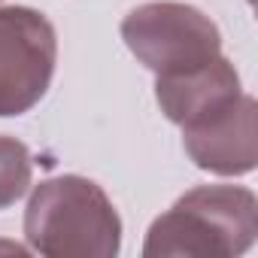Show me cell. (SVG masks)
Wrapping results in <instances>:
<instances>
[{"instance_id": "obj_2", "label": "cell", "mask_w": 258, "mask_h": 258, "mask_svg": "<svg viewBox=\"0 0 258 258\" xmlns=\"http://www.w3.org/2000/svg\"><path fill=\"white\" fill-rule=\"evenodd\" d=\"M258 234V201L243 185H198L182 195L146 234L143 255H243Z\"/></svg>"}, {"instance_id": "obj_8", "label": "cell", "mask_w": 258, "mask_h": 258, "mask_svg": "<svg viewBox=\"0 0 258 258\" xmlns=\"http://www.w3.org/2000/svg\"><path fill=\"white\" fill-rule=\"evenodd\" d=\"M13 252L25 255L28 249H25V246H19V243H13V240H0V255H13Z\"/></svg>"}, {"instance_id": "obj_3", "label": "cell", "mask_w": 258, "mask_h": 258, "mask_svg": "<svg viewBox=\"0 0 258 258\" xmlns=\"http://www.w3.org/2000/svg\"><path fill=\"white\" fill-rule=\"evenodd\" d=\"M121 40L155 76L185 73L222 55L216 22L179 0H152L131 10L121 22Z\"/></svg>"}, {"instance_id": "obj_5", "label": "cell", "mask_w": 258, "mask_h": 258, "mask_svg": "<svg viewBox=\"0 0 258 258\" xmlns=\"http://www.w3.org/2000/svg\"><path fill=\"white\" fill-rule=\"evenodd\" d=\"M188 158L219 176H243L258 164V106L255 97L240 94L225 109L182 127Z\"/></svg>"}, {"instance_id": "obj_4", "label": "cell", "mask_w": 258, "mask_h": 258, "mask_svg": "<svg viewBox=\"0 0 258 258\" xmlns=\"http://www.w3.org/2000/svg\"><path fill=\"white\" fill-rule=\"evenodd\" d=\"M58 34L28 7H0V115L34 109L55 76Z\"/></svg>"}, {"instance_id": "obj_1", "label": "cell", "mask_w": 258, "mask_h": 258, "mask_svg": "<svg viewBox=\"0 0 258 258\" xmlns=\"http://www.w3.org/2000/svg\"><path fill=\"white\" fill-rule=\"evenodd\" d=\"M25 237L49 258H109L121 246V219L97 182L67 173L34 188Z\"/></svg>"}, {"instance_id": "obj_9", "label": "cell", "mask_w": 258, "mask_h": 258, "mask_svg": "<svg viewBox=\"0 0 258 258\" xmlns=\"http://www.w3.org/2000/svg\"><path fill=\"white\" fill-rule=\"evenodd\" d=\"M0 4H4V0H0Z\"/></svg>"}, {"instance_id": "obj_6", "label": "cell", "mask_w": 258, "mask_h": 258, "mask_svg": "<svg viewBox=\"0 0 258 258\" xmlns=\"http://www.w3.org/2000/svg\"><path fill=\"white\" fill-rule=\"evenodd\" d=\"M240 94H243L240 73L222 55L207 61V64H201V67H195V70L155 79L158 106L179 127H188V124H195V121L225 109Z\"/></svg>"}, {"instance_id": "obj_7", "label": "cell", "mask_w": 258, "mask_h": 258, "mask_svg": "<svg viewBox=\"0 0 258 258\" xmlns=\"http://www.w3.org/2000/svg\"><path fill=\"white\" fill-rule=\"evenodd\" d=\"M31 176H34V164L28 146L16 137L0 134V210L25 198V191L31 188Z\"/></svg>"}]
</instances>
